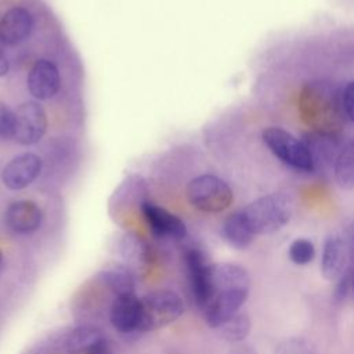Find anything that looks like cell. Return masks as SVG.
Returning <instances> with one entry per match:
<instances>
[{
    "mask_svg": "<svg viewBox=\"0 0 354 354\" xmlns=\"http://www.w3.org/2000/svg\"><path fill=\"white\" fill-rule=\"evenodd\" d=\"M218 329L223 339L232 343H239L245 340L250 332V319L246 314L236 313L234 317L225 321Z\"/></svg>",
    "mask_w": 354,
    "mask_h": 354,
    "instance_id": "44dd1931",
    "label": "cell"
},
{
    "mask_svg": "<svg viewBox=\"0 0 354 354\" xmlns=\"http://www.w3.org/2000/svg\"><path fill=\"white\" fill-rule=\"evenodd\" d=\"M350 246H351V252H353V254H354V230H353V235H351V243H350Z\"/></svg>",
    "mask_w": 354,
    "mask_h": 354,
    "instance_id": "4dcf8cb0",
    "label": "cell"
},
{
    "mask_svg": "<svg viewBox=\"0 0 354 354\" xmlns=\"http://www.w3.org/2000/svg\"><path fill=\"white\" fill-rule=\"evenodd\" d=\"M184 313L181 297L169 289L149 292L141 299L138 332H152L169 326Z\"/></svg>",
    "mask_w": 354,
    "mask_h": 354,
    "instance_id": "3957f363",
    "label": "cell"
},
{
    "mask_svg": "<svg viewBox=\"0 0 354 354\" xmlns=\"http://www.w3.org/2000/svg\"><path fill=\"white\" fill-rule=\"evenodd\" d=\"M301 119L315 133L335 136L344 123L342 93L329 82L306 84L299 97Z\"/></svg>",
    "mask_w": 354,
    "mask_h": 354,
    "instance_id": "6da1fadb",
    "label": "cell"
},
{
    "mask_svg": "<svg viewBox=\"0 0 354 354\" xmlns=\"http://www.w3.org/2000/svg\"><path fill=\"white\" fill-rule=\"evenodd\" d=\"M224 239L236 249H245L253 241L254 234L248 227L241 212L230 214L223 224Z\"/></svg>",
    "mask_w": 354,
    "mask_h": 354,
    "instance_id": "d6986e66",
    "label": "cell"
},
{
    "mask_svg": "<svg viewBox=\"0 0 354 354\" xmlns=\"http://www.w3.org/2000/svg\"><path fill=\"white\" fill-rule=\"evenodd\" d=\"M100 278L115 293V296L134 293V275L124 264L113 263L104 267L100 272Z\"/></svg>",
    "mask_w": 354,
    "mask_h": 354,
    "instance_id": "ac0fdd59",
    "label": "cell"
},
{
    "mask_svg": "<svg viewBox=\"0 0 354 354\" xmlns=\"http://www.w3.org/2000/svg\"><path fill=\"white\" fill-rule=\"evenodd\" d=\"M10 71V64H8V59L6 57V54L0 50V77L1 76H6Z\"/></svg>",
    "mask_w": 354,
    "mask_h": 354,
    "instance_id": "f1b7e54d",
    "label": "cell"
},
{
    "mask_svg": "<svg viewBox=\"0 0 354 354\" xmlns=\"http://www.w3.org/2000/svg\"><path fill=\"white\" fill-rule=\"evenodd\" d=\"M275 354H315V351L307 340L300 337H292L279 343Z\"/></svg>",
    "mask_w": 354,
    "mask_h": 354,
    "instance_id": "d4e9b609",
    "label": "cell"
},
{
    "mask_svg": "<svg viewBox=\"0 0 354 354\" xmlns=\"http://www.w3.org/2000/svg\"><path fill=\"white\" fill-rule=\"evenodd\" d=\"M192 296L201 308H206L216 296L212 282V264L207 263L202 250L191 248L184 253Z\"/></svg>",
    "mask_w": 354,
    "mask_h": 354,
    "instance_id": "8992f818",
    "label": "cell"
},
{
    "mask_svg": "<svg viewBox=\"0 0 354 354\" xmlns=\"http://www.w3.org/2000/svg\"><path fill=\"white\" fill-rule=\"evenodd\" d=\"M122 254L133 263H147L149 259V248L138 238H126L122 243Z\"/></svg>",
    "mask_w": 354,
    "mask_h": 354,
    "instance_id": "603a6c76",
    "label": "cell"
},
{
    "mask_svg": "<svg viewBox=\"0 0 354 354\" xmlns=\"http://www.w3.org/2000/svg\"><path fill=\"white\" fill-rule=\"evenodd\" d=\"M141 210L153 235L171 239H183L187 235V227L184 221L166 209L145 201L141 205Z\"/></svg>",
    "mask_w": 354,
    "mask_h": 354,
    "instance_id": "9c48e42d",
    "label": "cell"
},
{
    "mask_svg": "<svg viewBox=\"0 0 354 354\" xmlns=\"http://www.w3.org/2000/svg\"><path fill=\"white\" fill-rule=\"evenodd\" d=\"M288 254H289V259L295 264L306 266V264L313 261V259L315 256V248H314L311 241L304 239V238H299V239H295L290 243Z\"/></svg>",
    "mask_w": 354,
    "mask_h": 354,
    "instance_id": "7402d4cb",
    "label": "cell"
},
{
    "mask_svg": "<svg viewBox=\"0 0 354 354\" xmlns=\"http://www.w3.org/2000/svg\"><path fill=\"white\" fill-rule=\"evenodd\" d=\"M263 141L270 151L285 165L303 171H313L315 165L306 144L281 127H268L263 131Z\"/></svg>",
    "mask_w": 354,
    "mask_h": 354,
    "instance_id": "5b68a950",
    "label": "cell"
},
{
    "mask_svg": "<svg viewBox=\"0 0 354 354\" xmlns=\"http://www.w3.org/2000/svg\"><path fill=\"white\" fill-rule=\"evenodd\" d=\"M348 264V252L343 239L330 235L324 245L321 259V272L328 281H337L346 271Z\"/></svg>",
    "mask_w": 354,
    "mask_h": 354,
    "instance_id": "9a60e30c",
    "label": "cell"
},
{
    "mask_svg": "<svg viewBox=\"0 0 354 354\" xmlns=\"http://www.w3.org/2000/svg\"><path fill=\"white\" fill-rule=\"evenodd\" d=\"M61 86V76L55 64L48 59H39L28 75V90L37 100L54 97Z\"/></svg>",
    "mask_w": 354,
    "mask_h": 354,
    "instance_id": "8fae6325",
    "label": "cell"
},
{
    "mask_svg": "<svg viewBox=\"0 0 354 354\" xmlns=\"http://www.w3.org/2000/svg\"><path fill=\"white\" fill-rule=\"evenodd\" d=\"M231 354H256V351L246 344H238L232 348Z\"/></svg>",
    "mask_w": 354,
    "mask_h": 354,
    "instance_id": "f546056e",
    "label": "cell"
},
{
    "mask_svg": "<svg viewBox=\"0 0 354 354\" xmlns=\"http://www.w3.org/2000/svg\"><path fill=\"white\" fill-rule=\"evenodd\" d=\"M47 130V115L36 101H26L15 111L14 140L21 145L39 142Z\"/></svg>",
    "mask_w": 354,
    "mask_h": 354,
    "instance_id": "52a82bcc",
    "label": "cell"
},
{
    "mask_svg": "<svg viewBox=\"0 0 354 354\" xmlns=\"http://www.w3.org/2000/svg\"><path fill=\"white\" fill-rule=\"evenodd\" d=\"M344 113L354 122V82H350L342 91Z\"/></svg>",
    "mask_w": 354,
    "mask_h": 354,
    "instance_id": "484cf974",
    "label": "cell"
},
{
    "mask_svg": "<svg viewBox=\"0 0 354 354\" xmlns=\"http://www.w3.org/2000/svg\"><path fill=\"white\" fill-rule=\"evenodd\" d=\"M187 199L198 210L220 213L232 202L230 185L213 174H202L192 178L187 185Z\"/></svg>",
    "mask_w": 354,
    "mask_h": 354,
    "instance_id": "277c9868",
    "label": "cell"
},
{
    "mask_svg": "<svg viewBox=\"0 0 354 354\" xmlns=\"http://www.w3.org/2000/svg\"><path fill=\"white\" fill-rule=\"evenodd\" d=\"M3 261H4V259H3V252H1V249H0V270L3 268Z\"/></svg>",
    "mask_w": 354,
    "mask_h": 354,
    "instance_id": "1f68e13d",
    "label": "cell"
},
{
    "mask_svg": "<svg viewBox=\"0 0 354 354\" xmlns=\"http://www.w3.org/2000/svg\"><path fill=\"white\" fill-rule=\"evenodd\" d=\"M249 290L218 292L205 308V319L210 328L218 329L245 304Z\"/></svg>",
    "mask_w": 354,
    "mask_h": 354,
    "instance_id": "7c38bea8",
    "label": "cell"
},
{
    "mask_svg": "<svg viewBox=\"0 0 354 354\" xmlns=\"http://www.w3.org/2000/svg\"><path fill=\"white\" fill-rule=\"evenodd\" d=\"M335 178L344 189L354 188V140L339 151L335 159Z\"/></svg>",
    "mask_w": 354,
    "mask_h": 354,
    "instance_id": "ffe728a7",
    "label": "cell"
},
{
    "mask_svg": "<svg viewBox=\"0 0 354 354\" xmlns=\"http://www.w3.org/2000/svg\"><path fill=\"white\" fill-rule=\"evenodd\" d=\"M4 221L12 232L26 235L40 228L43 213L32 201H17L7 207Z\"/></svg>",
    "mask_w": 354,
    "mask_h": 354,
    "instance_id": "4fadbf2b",
    "label": "cell"
},
{
    "mask_svg": "<svg viewBox=\"0 0 354 354\" xmlns=\"http://www.w3.org/2000/svg\"><path fill=\"white\" fill-rule=\"evenodd\" d=\"M292 199L282 192L264 195L241 210L243 220L254 235L271 234L282 228L290 218Z\"/></svg>",
    "mask_w": 354,
    "mask_h": 354,
    "instance_id": "7a4b0ae2",
    "label": "cell"
},
{
    "mask_svg": "<svg viewBox=\"0 0 354 354\" xmlns=\"http://www.w3.org/2000/svg\"><path fill=\"white\" fill-rule=\"evenodd\" d=\"M41 171V159L32 152L12 158L1 171L3 184L12 191L24 189L30 185Z\"/></svg>",
    "mask_w": 354,
    "mask_h": 354,
    "instance_id": "ba28073f",
    "label": "cell"
},
{
    "mask_svg": "<svg viewBox=\"0 0 354 354\" xmlns=\"http://www.w3.org/2000/svg\"><path fill=\"white\" fill-rule=\"evenodd\" d=\"M102 339L104 335L98 328L77 326L64 336L62 347L68 354H84Z\"/></svg>",
    "mask_w": 354,
    "mask_h": 354,
    "instance_id": "e0dca14e",
    "label": "cell"
},
{
    "mask_svg": "<svg viewBox=\"0 0 354 354\" xmlns=\"http://www.w3.org/2000/svg\"><path fill=\"white\" fill-rule=\"evenodd\" d=\"M351 290V281H350V274H348V270L337 279V285H336V289H335V299L337 301H343L348 292Z\"/></svg>",
    "mask_w": 354,
    "mask_h": 354,
    "instance_id": "4316f807",
    "label": "cell"
},
{
    "mask_svg": "<svg viewBox=\"0 0 354 354\" xmlns=\"http://www.w3.org/2000/svg\"><path fill=\"white\" fill-rule=\"evenodd\" d=\"M15 136V112L0 101V141H10Z\"/></svg>",
    "mask_w": 354,
    "mask_h": 354,
    "instance_id": "cb8c5ba5",
    "label": "cell"
},
{
    "mask_svg": "<svg viewBox=\"0 0 354 354\" xmlns=\"http://www.w3.org/2000/svg\"><path fill=\"white\" fill-rule=\"evenodd\" d=\"M32 28L33 18L26 8H10L0 19V41L6 46H17L30 35Z\"/></svg>",
    "mask_w": 354,
    "mask_h": 354,
    "instance_id": "5bb4252c",
    "label": "cell"
},
{
    "mask_svg": "<svg viewBox=\"0 0 354 354\" xmlns=\"http://www.w3.org/2000/svg\"><path fill=\"white\" fill-rule=\"evenodd\" d=\"M212 282L214 292L249 290L250 279L248 271L238 264H212Z\"/></svg>",
    "mask_w": 354,
    "mask_h": 354,
    "instance_id": "2e32d148",
    "label": "cell"
},
{
    "mask_svg": "<svg viewBox=\"0 0 354 354\" xmlns=\"http://www.w3.org/2000/svg\"><path fill=\"white\" fill-rule=\"evenodd\" d=\"M109 319L112 326L120 333L138 332L141 319V299H138L136 293L115 296L109 311Z\"/></svg>",
    "mask_w": 354,
    "mask_h": 354,
    "instance_id": "30bf717a",
    "label": "cell"
},
{
    "mask_svg": "<svg viewBox=\"0 0 354 354\" xmlns=\"http://www.w3.org/2000/svg\"><path fill=\"white\" fill-rule=\"evenodd\" d=\"M84 354H112V350H111L109 343L104 337L95 346H93L90 350H87Z\"/></svg>",
    "mask_w": 354,
    "mask_h": 354,
    "instance_id": "83f0119b",
    "label": "cell"
}]
</instances>
